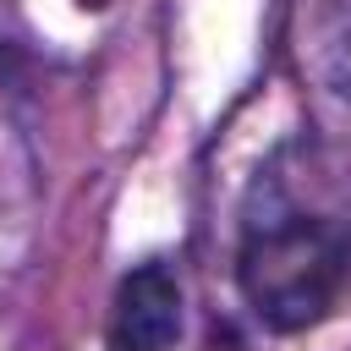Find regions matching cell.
Here are the masks:
<instances>
[{
  "mask_svg": "<svg viewBox=\"0 0 351 351\" xmlns=\"http://www.w3.org/2000/svg\"><path fill=\"white\" fill-rule=\"evenodd\" d=\"M82 5H104V0H82Z\"/></svg>",
  "mask_w": 351,
  "mask_h": 351,
  "instance_id": "3",
  "label": "cell"
},
{
  "mask_svg": "<svg viewBox=\"0 0 351 351\" xmlns=\"http://www.w3.org/2000/svg\"><path fill=\"white\" fill-rule=\"evenodd\" d=\"M181 340V285L165 263H143L115 285L110 351H176Z\"/></svg>",
  "mask_w": 351,
  "mask_h": 351,
  "instance_id": "2",
  "label": "cell"
},
{
  "mask_svg": "<svg viewBox=\"0 0 351 351\" xmlns=\"http://www.w3.org/2000/svg\"><path fill=\"white\" fill-rule=\"evenodd\" d=\"M236 280L258 324L296 335L324 324L351 285V208L307 165L258 170L241 208Z\"/></svg>",
  "mask_w": 351,
  "mask_h": 351,
  "instance_id": "1",
  "label": "cell"
}]
</instances>
